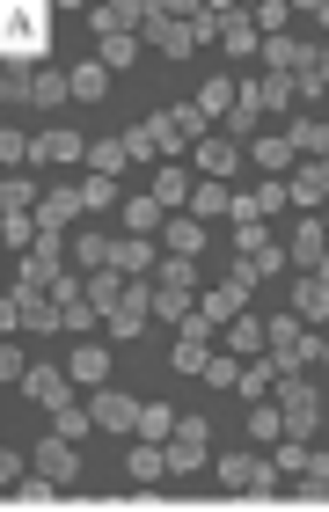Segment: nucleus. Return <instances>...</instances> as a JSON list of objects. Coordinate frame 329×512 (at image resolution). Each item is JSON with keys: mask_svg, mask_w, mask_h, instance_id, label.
I'll list each match as a JSON object with an SVG mask.
<instances>
[{"mask_svg": "<svg viewBox=\"0 0 329 512\" xmlns=\"http://www.w3.org/2000/svg\"><path fill=\"white\" fill-rule=\"evenodd\" d=\"M44 52H52V8H44V0H8V8H0V59L22 66V74H37Z\"/></svg>", "mask_w": 329, "mask_h": 512, "instance_id": "1", "label": "nucleus"}, {"mask_svg": "<svg viewBox=\"0 0 329 512\" xmlns=\"http://www.w3.org/2000/svg\"><path fill=\"white\" fill-rule=\"evenodd\" d=\"M249 286H256V264H249V256H234V264H227V278H213V286L198 293V315L213 322V330L242 322V315H249Z\"/></svg>", "mask_w": 329, "mask_h": 512, "instance_id": "2", "label": "nucleus"}, {"mask_svg": "<svg viewBox=\"0 0 329 512\" xmlns=\"http://www.w3.org/2000/svg\"><path fill=\"white\" fill-rule=\"evenodd\" d=\"M264 352H271V366H278V381H286V374H300V366H315L322 337H308V322L286 308V315H271V322H264Z\"/></svg>", "mask_w": 329, "mask_h": 512, "instance_id": "3", "label": "nucleus"}, {"mask_svg": "<svg viewBox=\"0 0 329 512\" xmlns=\"http://www.w3.org/2000/svg\"><path fill=\"white\" fill-rule=\"evenodd\" d=\"M154 139H161V161H176V154H191L205 132H213V118H205L198 103H176V110H154Z\"/></svg>", "mask_w": 329, "mask_h": 512, "instance_id": "4", "label": "nucleus"}, {"mask_svg": "<svg viewBox=\"0 0 329 512\" xmlns=\"http://www.w3.org/2000/svg\"><path fill=\"white\" fill-rule=\"evenodd\" d=\"M147 44H154L161 59H191V52H198L191 8H154V0H147Z\"/></svg>", "mask_w": 329, "mask_h": 512, "instance_id": "5", "label": "nucleus"}, {"mask_svg": "<svg viewBox=\"0 0 329 512\" xmlns=\"http://www.w3.org/2000/svg\"><path fill=\"white\" fill-rule=\"evenodd\" d=\"M220 483L234 498H271L278 491V461H264V454H220Z\"/></svg>", "mask_w": 329, "mask_h": 512, "instance_id": "6", "label": "nucleus"}, {"mask_svg": "<svg viewBox=\"0 0 329 512\" xmlns=\"http://www.w3.org/2000/svg\"><path fill=\"white\" fill-rule=\"evenodd\" d=\"M278 417H286V439H315V425H322V395L300 381V374H286V381H278Z\"/></svg>", "mask_w": 329, "mask_h": 512, "instance_id": "7", "label": "nucleus"}, {"mask_svg": "<svg viewBox=\"0 0 329 512\" xmlns=\"http://www.w3.org/2000/svg\"><path fill=\"white\" fill-rule=\"evenodd\" d=\"M242 161H249V154H242V147H234V139H227V132H205V139H198V147H191V169H198V183H227L234 169H242Z\"/></svg>", "mask_w": 329, "mask_h": 512, "instance_id": "8", "label": "nucleus"}, {"mask_svg": "<svg viewBox=\"0 0 329 512\" xmlns=\"http://www.w3.org/2000/svg\"><path fill=\"white\" fill-rule=\"evenodd\" d=\"M205 461H213V425H205V417H183L176 439H169V469L191 476V469H205Z\"/></svg>", "mask_w": 329, "mask_h": 512, "instance_id": "9", "label": "nucleus"}, {"mask_svg": "<svg viewBox=\"0 0 329 512\" xmlns=\"http://www.w3.org/2000/svg\"><path fill=\"white\" fill-rule=\"evenodd\" d=\"M147 322H154V278H132L125 300H117V315L103 322V330H110V337H139Z\"/></svg>", "mask_w": 329, "mask_h": 512, "instance_id": "10", "label": "nucleus"}, {"mask_svg": "<svg viewBox=\"0 0 329 512\" xmlns=\"http://www.w3.org/2000/svg\"><path fill=\"white\" fill-rule=\"evenodd\" d=\"M213 322H205V315H191V322H183V330H176V374H205V366H213Z\"/></svg>", "mask_w": 329, "mask_h": 512, "instance_id": "11", "label": "nucleus"}, {"mask_svg": "<svg viewBox=\"0 0 329 512\" xmlns=\"http://www.w3.org/2000/svg\"><path fill=\"white\" fill-rule=\"evenodd\" d=\"M81 213H88V205H81V183H52L44 205H37V227H44V235H66Z\"/></svg>", "mask_w": 329, "mask_h": 512, "instance_id": "12", "label": "nucleus"}, {"mask_svg": "<svg viewBox=\"0 0 329 512\" xmlns=\"http://www.w3.org/2000/svg\"><path fill=\"white\" fill-rule=\"evenodd\" d=\"M88 30L96 37H139L147 30V0H103V8L88 15Z\"/></svg>", "mask_w": 329, "mask_h": 512, "instance_id": "13", "label": "nucleus"}, {"mask_svg": "<svg viewBox=\"0 0 329 512\" xmlns=\"http://www.w3.org/2000/svg\"><path fill=\"white\" fill-rule=\"evenodd\" d=\"M242 154L256 161V169H264V183H278V176H293V169H300V154L286 147V132H256Z\"/></svg>", "mask_w": 329, "mask_h": 512, "instance_id": "14", "label": "nucleus"}, {"mask_svg": "<svg viewBox=\"0 0 329 512\" xmlns=\"http://www.w3.org/2000/svg\"><path fill=\"white\" fill-rule=\"evenodd\" d=\"M37 476L66 491V483L81 476V454H74V439H59V432H52V439H37Z\"/></svg>", "mask_w": 329, "mask_h": 512, "instance_id": "15", "label": "nucleus"}, {"mask_svg": "<svg viewBox=\"0 0 329 512\" xmlns=\"http://www.w3.org/2000/svg\"><path fill=\"white\" fill-rule=\"evenodd\" d=\"M293 315L300 322H329V256H322L308 278H293Z\"/></svg>", "mask_w": 329, "mask_h": 512, "instance_id": "16", "label": "nucleus"}, {"mask_svg": "<svg viewBox=\"0 0 329 512\" xmlns=\"http://www.w3.org/2000/svg\"><path fill=\"white\" fill-rule=\"evenodd\" d=\"M22 395H37L44 410H66L74 403V374H66V366H30V374H22Z\"/></svg>", "mask_w": 329, "mask_h": 512, "instance_id": "17", "label": "nucleus"}, {"mask_svg": "<svg viewBox=\"0 0 329 512\" xmlns=\"http://www.w3.org/2000/svg\"><path fill=\"white\" fill-rule=\"evenodd\" d=\"M286 147H293L300 161H329V125L308 118V110H293V118H286Z\"/></svg>", "mask_w": 329, "mask_h": 512, "instance_id": "18", "label": "nucleus"}, {"mask_svg": "<svg viewBox=\"0 0 329 512\" xmlns=\"http://www.w3.org/2000/svg\"><path fill=\"white\" fill-rule=\"evenodd\" d=\"M88 410H96L103 432H139V403H132V395H117V388H96V395H88Z\"/></svg>", "mask_w": 329, "mask_h": 512, "instance_id": "19", "label": "nucleus"}, {"mask_svg": "<svg viewBox=\"0 0 329 512\" xmlns=\"http://www.w3.org/2000/svg\"><path fill=\"white\" fill-rule=\"evenodd\" d=\"M30 161H44V169H59V161H88V139H81V132H66V125H52V132H37Z\"/></svg>", "mask_w": 329, "mask_h": 512, "instance_id": "20", "label": "nucleus"}, {"mask_svg": "<svg viewBox=\"0 0 329 512\" xmlns=\"http://www.w3.org/2000/svg\"><path fill=\"white\" fill-rule=\"evenodd\" d=\"M191 191H198V183H191V169H183V161H161V169H154V198H161V213H183V205H191Z\"/></svg>", "mask_w": 329, "mask_h": 512, "instance_id": "21", "label": "nucleus"}, {"mask_svg": "<svg viewBox=\"0 0 329 512\" xmlns=\"http://www.w3.org/2000/svg\"><path fill=\"white\" fill-rule=\"evenodd\" d=\"M329 256V235H322V220H300L293 235H286V264H300V271H315Z\"/></svg>", "mask_w": 329, "mask_h": 512, "instance_id": "22", "label": "nucleus"}, {"mask_svg": "<svg viewBox=\"0 0 329 512\" xmlns=\"http://www.w3.org/2000/svg\"><path fill=\"white\" fill-rule=\"evenodd\" d=\"M286 198L293 205H329V161H300L286 176Z\"/></svg>", "mask_w": 329, "mask_h": 512, "instance_id": "23", "label": "nucleus"}, {"mask_svg": "<svg viewBox=\"0 0 329 512\" xmlns=\"http://www.w3.org/2000/svg\"><path fill=\"white\" fill-rule=\"evenodd\" d=\"M110 264H117V235L81 227V235H74V271H110Z\"/></svg>", "mask_w": 329, "mask_h": 512, "instance_id": "24", "label": "nucleus"}, {"mask_svg": "<svg viewBox=\"0 0 329 512\" xmlns=\"http://www.w3.org/2000/svg\"><path fill=\"white\" fill-rule=\"evenodd\" d=\"M66 374H74V388H110V352H103L96 337H88L81 352L66 359Z\"/></svg>", "mask_w": 329, "mask_h": 512, "instance_id": "25", "label": "nucleus"}, {"mask_svg": "<svg viewBox=\"0 0 329 512\" xmlns=\"http://www.w3.org/2000/svg\"><path fill=\"white\" fill-rule=\"evenodd\" d=\"M191 315H198V293L191 286H161V278H154V322H176V330H183Z\"/></svg>", "mask_w": 329, "mask_h": 512, "instance_id": "26", "label": "nucleus"}, {"mask_svg": "<svg viewBox=\"0 0 329 512\" xmlns=\"http://www.w3.org/2000/svg\"><path fill=\"white\" fill-rule=\"evenodd\" d=\"M125 286H132L125 271H88V308L110 322V315H117V300H125Z\"/></svg>", "mask_w": 329, "mask_h": 512, "instance_id": "27", "label": "nucleus"}, {"mask_svg": "<svg viewBox=\"0 0 329 512\" xmlns=\"http://www.w3.org/2000/svg\"><path fill=\"white\" fill-rule=\"evenodd\" d=\"M161 227H169V213H161V198L147 191V198H125V235H161Z\"/></svg>", "mask_w": 329, "mask_h": 512, "instance_id": "28", "label": "nucleus"}, {"mask_svg": "<svg viewBox=\"0 0 329 512\" xmlns=\"http://www.w3.org/2000/svg\"><path fill=\"white\" fill-rule=\"evenodd\" d=\"M161 249H169V256H191V264H198V249H205V220H191V213L169 220V227H161Z\"/></svg>", "mask_w": 329, "mask_h": 512, "instance_id": "29", "label": "nucleus"}, {"mask_svg": "<svg viewBox=\"0 0 329 512\" xmlns=\"http://www.w3.org/2000/svg\"><path fill=\"white\" fill-rule=\"evenodd\" d=\"M176 425H183V417H176L169 403H139V439H147V447H169Z\"/></svg>", "mask_w": 329, "mask_h": 512, "instance_id": "30", "label": "nucleus"}, {"mask_svg": "<svg viewBox=\"0 0 329 512\" xmlns=\"http://www.w3.org/2000/svg\"><path fill=\"white\" fill-rule=\"evenodd\" d=\"M110 271L147 278V271H154V242H147V235H117V264H110Z\"/></svg>", "mask_w": 329, "mask_h": 512, "instance_id": "31", "label": "nucleus"}, {"mask_svg": "<svg viewBox=\"0 0 329 512\" xmlns=\"http://www.w3.org/2000/svg\"><path fill=\"white\" fill-rule=\"evenodd\" d=\"M300 103H322L329 96V44H315V52H308V66H300Z\"/></svg>", "mask_w": 329, "mask_h": 512, "instance_id": "32", "label": "nucleus"}, {"mask_svg": "<svg viewBox=\"0 0 329 512\" xmlns=\"http://www.w3.org/2000/svg\"><path fill=\"white\" fill-rule=\"evenodd\" d=\"M308 52H315V44H293V37H271V44H264L271 74H286V81H300V66H308Z\"/></svg>", "mask_w": 329, "mask_h": 512, "instance_id": "33", "label": "nucleus"}, {"mask_svg": "<svg viewBox=\"0 0 329 512\" xmlns=\"http://www.w3.org/2000/svg\"><path fill=\"white\" fill-rule=\"evenodd\" d=\"M234 220V191H227V183H198V191H191V220Z\"/></svg>", "mask_w": 329, "mask_h": 512, "instance_id": "34", "label": "nucleus"}, {"mask_svg": "<svg viewBox=\"0 0 329 512\" xmlns=\"http://www.w3.org/2000/svg\"><path fill=\"white\" fill-rule=\"evenodd\" d=\"M37 205H44V191L30 176H0V213H37Z\"/></svg>", "mask_w": 329, "mask_h": 512, "instance_id": "35", "label": "nucleus"}, {"mask_svg": "<svg viewBox=\"0 0 329 512\" xmlns=\"http://www.w3.org/2000/svg\"><path fill=\"white\" fill-rule=\"evenodd\" d=\"M227 352H234V359H264V322H256V315L227 322Z\"/></svg>", "mask_w": 329, "mask_h": 512, "instance_id": "36", "label": "nucleus"}, {"mask_svg": "<svg viewBox=\"0 0 329 512\" xmlns=\"http://www.w3.org/2000/svg\"><path fill=\"white\" fill-rule=\"evenodd\" d=\"M220 52H227V59H256V52H264V37H256V22H249V15H234V22H227Z\"/></svg>", "mask_w": 329, "mask_h": 512, "instance_id": "37", "label": "nucleus"}, {"mask_svg": "<svg viewBox=\"0 0 329 512\" xmlns=\"http://www.w3.org/2000/svg\"><path fill=\"white\" fill-rule=\"evenodd\" d=\"M81 205H88V213H125V198H117V183H110V176H96V169L81 176Z\"/></svg>", "mask_w": 329, "mask_h": 512, "instance_id": "38", "label": "nucleus"}, {"mask_svg": "<svg viewBox=\"0 0 329 512\" xmlns=\"http://www.w3.org/2000/svg\"><path fill=\"white\" fill-rule=\"evenodd\" d=\"M125 476H132V483L169 476V447H147V439H139V447H132V461H125Z\"/></svg>", "mask_w": 329, "mask_h": 512, "instance_id": "39", "label": "nucleus"}, {"mask_svg": "<svg viewBox=\"0 0 329 512\" xmlns=\"http://www.w3.org/2000/svg\"><path fill=\"white\" fill-rule=\"evenodd\" d=\"M139 44H147V37H96V66H110V74H125V66L139 59Z\"/></svg>", "mask_w": 329, "mask_h": 512, "instance_id": "40", "label": "nucleus"}, {"mask_svg": "<svg viewBox=\"0 0 329 512\" xmlns=\"http://www.w3.org/2000/svg\"><path fill=\"white\" fill-rule=\"evenodd\" d=\"M37 103H74V66H37Z\"/></svg>", "mask_w": 329, "mask_h": 512, "instance_id": "41", "label": "nucleus"}, {"mask_svg": "<svg viewBox=\"0 0 329 512\" xmlns=\"http://www.w3.org/2000/svg\"><path fill=\"white\" fill-rule=\"evenodd\" d=\"M88 161H96V176H110V183H117V176H125V169H132V154H125V139H96V147H88Z\"/></svg>", "mask_w": 329, "mask_h": 512, "instance_id": "42", "label": "nucleus"}, {"mask_svg": "<svg viewBox=\"0 0 329 512\" xmlns=\"http://www.w3.org/2000/svg\"><path fill=\"white\" fill-rule=\"evenodd\" d=\"M103 88H110V66L81 59V66H74V103H103Z\"/></svg>", "mask_w": 329, "mask_h": 512, "instance_id": "43", "label": "nucleus"}, {"mask_svg": "<svg viewBox=\"0 0 329 512\" xmlns=\"http://www.w3.org/2000/svg\"><path fill=\"white\" fill-rule=\"evenodd\" d=\"M52 432H59V439H88V432H96V410H88V403H66V410H52Z\"/></svg>", "mask_w": 329, "mask_h": 512, "instance_id": "44", "label": "nucleus"}, {"mask_svg": "<svg viewBox=\"0 0 329 512\" xmlns=\"http://www.w3.org/2000/svg\"><path fill=\"white\" fill-rule=\"evenodd\" d=\"M198 110H205V118H213V125H220V118H227V110H234V81H227V74H213V81H205V88H198Z\"/></svg>", "mask_w": 329, "mask_h": 512, "instance_id": "45", "label": "nucleus"}, {"mask_svg": "<svg viewBox=\"0 0 329 512\" xmlns=\"http://www.w3.org/2000/svg\"><path fill=\"white\" fill-rule=\"evenodd\" d=\"M234 395H278V366H271V352L242 366V388H234Z\"/></svg>", "mask_w": 329, "mask_h": 512, "instance_id": "46", "label": "nucleus"}, {"mask_svg": "<svg viewBox=\"0 0 329 512\" xmlns=\"http://www.w3.org/2000/svg\"><path fill=\"white\" fill-rule=\"evenodd\" d=\"M278 476H308V461H315V447H308V439H278Z\"/></svg>", "mask_w": 329, "mask_h": 512, "instance_id": "47", "label": "nucleus"}, {"mask_svg": "<svg viewBox=\"0 0 329 512\" xmlns=\"http://www.w3.org/2000/svg\"><path fill=\"white\" fill-rule=\"evenodd\" d=\"M286 15H293V8H286V0H264V8H256L249 22H256V37H264V44H271V37H286Z\"/></svg>", "mask_w": 329, "mask_h": 512, "instance_id": "48", "label": "nucleus"}, {"mask_svg": "<svg viewBox=\"0 0 329 512\" xmlns=\"http://www.w3.org/2000/svg\"><path fill=\"white\" fill-rule=\"evenodd\" d=\"M30 147H37L30 132H15V125L0 132V161H8V176H22V161H30Z\"/></svg>", "mask_w": 329, "mask_h": 512, "instance_id": "49", "label": "nucleus"}, {"mask_svg": "<svg viewBox=\"0 0 329 512\" xmlns=\"http://www.w3.org/2000/svg\"><path fill=\"white\" fill-rule=\"evenodd\" d=\"M0 235H8L22 256H30V249H37V220H30V213H0Z\"/></svg>", "mask_w": 329, "mask_h": 512, "instance_id": "50", "label": "nucleus"}, {"mask_svg": "<svg viewBox=\"0 0 329 512\" xmlns=\"http://www.w3.org/2000/svg\"><path fill=\"white\" fill-rule=\"evenodd\" d=\"M234 249H242V256H264V249H271V227H264V220H234Z\"/></svg>", "mask_w": 329, "mask_h": 512, "instance_id": "51", "label": "nucleus"}, {"mask_svg": "<svg viewBox=\"0 0 329 512\" xmlns=\"http://www.w3.org/2000/svg\"><path fill=\"white\" fill-rule=\"evenodd\" d=\"M242 366H249V359H234V352H213L205 381H213V388H242Z\"/></svg>", "mask_w": 329, "mask_h": 512, "instance_id": "52", "label": "nucleus"}, {"mask_svg": "<svg viewBox=\"0 0 329 512\" xmlns=\"http://www.w3.org/2000/svg\"><path fill=\"white\" fill-rule=\"evenodd\" d=\"M125 154H132V161H161V139H154V125H147V118L125 132Z\"/></svg>", "mask_w": 329, "mask_h": 512, "instance_id": "53", "label": "nucleus"}, {"mask_svg": "<svg viewBox=\"0 0 329 512\" xmlns=\"http://www.w3.org/2000/svg\"><path fill=\"white\" fill-rule=\"evenodd\" d=\"M154 278H161V286H191V293H205V286H198V264H191V256H169V264H161Z\"/></svg>", "mask_w": 329, "mask_h": 512, "instance_id": "54", "label": "nucleus"}, {"mask_svg": "<svg viewBox=\"0 0 329 512\" xmlns=\"http://www.w3.org/2000/svg\"><path fill=\"white\" fill-rule=\"evenodd\" d=\"M249 432H256V439H286V417H278V403H256V410H249Z\"/></svg>", "mask_w": 329, "mask_h": 512, "instance_id": "55", "label": "nucleus"}, {"mask_svg": "<svg viewBox=\"0 0 329 512\" xmlns=\"http://www.w3.org/2000/svg\"><path fill=\"white\" fill-rule=\"evenodd\" d=\"M22 505H37V512H52L59 505V483H44V476H30V483H22V491H15Z\"/></svg>", "mask_w": 329, "mask_h": 512, "instance_id": "56", "label": "nucleus"}, {"mask_svg": "<svg viewBox=\"0 0 329 512\" xmlns=\"http://www.w3.org/2000/svg\"><path fill=\"white\" fill-rule=\"evenodd\" d=\"M300 491H308V498H322V491H329V454H315V461H308V476H300Z\"/></svg>", "mask_w": 329, "mask_h": 512, "instance_id": "57", "label": "nucleus"}, {"mask_svg": "<svg viewBox=\"0 0 329 512\" xmlns=\"http://www.w3.org/2000/svg\"><path fill=\"white\" fill-rule=\"evenodd\" d=\"M30 374V359H22V344H0V381H22Z\"/></svg>", "mask_w": 329, "mask_h": 512, "instance_id": "58", "label": "nucleus"}, {"mask_svg": "<svg viewBox=\"0 0 329 512\" xmlns=\"http://www.w3.org/2000/svg\"><path fill=\"white\" fill-rule=\"evenodd\" d=\"M249 264H256V278H278V271H286V242H271L264 256H249Z\"/></svg>", "mask_w": 329, "mask_h": 512, "instance_id": "59", "label": "nucleus"}, {"mask_svg": "<svg viewBox=\"0 0 329 512\" xmlns=\"http://www.w3.org/2000/svg\"><path fill=\"white\" fill-rule=\"evenodd\" d=\"M59 315H66V330H74V337L96 330V308H88V300H74V308H59Z\"/></svg>", "mask_w": 329, "mask_h": 512, "instance_id": "60", "label": "nucleus"}, {"mask_svg": "<svg viewBox=\"0 0 329 512\" xmlns=\"http://www.w3.org/2000/svg\"><path fill=\"white\" fill-rule=\"evenodd\" d=\"M8 512H37V505H22V498H8Z\"/></svg>", "mask_w": 329, "mask_h": 512, "instance_id": "61", "label": "nucleus"}, {"mask_svg": "<svg viewBox=\"0 0 329 512\" xmlns=\"http://www.w3.org/2000/svg\"><path fill=\"white\" fill-rule=\"evenodd\" d=\"M315 359H322V366H329V337H322V352H315Z\"/></svg>", "mask_w": 329, "mask_h": 512, "instance_id": "62", "label": "nucleus"}, {"mask_svg": "<svg viewBox=\"0 0 329 512\" xmlns=\"http://www.w3.org/2000/svg\"><path fill=\"white\" fill-rule=\"evenodd\" d=\"M322 30H329V0H322Z\"/></svg>", "mask_w": 329, "mask_h": 512, "instance_id": "63", "label": "nucleus"}, {"mask_svg": "<svg viewBox=\"0 0 329 512\" xmlns=\"http://www.w3.org/2000/svg\"><path fill=\"white\" fill-rule=\"evenodd\" d=\"M322 235H329V213H322Z\"/></svg>", "mask_w": 329, "mask_h": 512, "instance_id": "64", "label": "nucleus"}]
</instances>
